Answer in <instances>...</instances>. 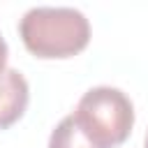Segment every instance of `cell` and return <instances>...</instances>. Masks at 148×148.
<instances>
[{
	"mask_svg": "<svg viewBox=\"0 0 148 148\" xmlns=\"http://www.w3.org/2000/svg\"><path fill=\"white\" fill-rule=\"evenodd\" d=\"M143 148H148V132H146V139H143Z\"/></svg>",
	"mask_w": 148,
	"mask_h": 148,
	"instance_id": "cell-6",
	"label": "cell"
},
{
	"mask_svg": "<svg viewBox=\"0 0 148 148\" xmlns=\"http://www.w3.org/2000/svg\"><path fill=\"white\" fill-rule=\"evenodd\" d=\"M49 148H102L97 146L79 125L74 113L65 116L51 132L49 136Z\"/></svg>",
	"mask_w": 148,
	"mask_h": 148,
	"instance_id": "cell-4",
	"label": "cell"
},
{
	"mask_svg": "<svg viewBox=\"0 0 148 148\" xmlns=\"http://www.w3.org/2000/svg\"><path fill=\"white\" fill-rule=\"evenodd\" d=\"M30 88L18 69L7 67L0 74V130L12 127L28 109Z\"/></svg>",
	"mask_w": 148,
	"mask_h": 148,
	"instance_id": "cell-3",
	"label": "cell"
},
{
	"mask_svg": "<svg viewBox=\"0 0 148 148\" xmlns=\"http://www.w3.org/2000/svg\"><path fill=\"white\" fill-rule=\"evenodd\" d=\"M18 35L35 58H72L90 42V21L74 7H30Z\"/></svg>",
	"mask_w": 148,
	"mask_h": 148,
	"instance_id": "cell-1",
	"label": "cell"
},
{
	"mask_svg": "<svg viewBox=\"0 0 148 148\" xmlns=\"http://www.w3.org/2000/svg\"><path fill=\"white\" fill-rule=\"evenodd\" d=\"M7 56H9V49H7V42L2 39V35H0V74L7 69Z\"/></svg>",
	"mask_w": 148,
	"mask_h": 148,
	"instance_id": "cell-5",
	"label": "cell"
},
{
	"mask_svg": "<svg viewBox=\"0 0 148 148\" xmlns=\"http://www.w3.org/2000/svg\"><path fill=\"white\" fill-rule=\"evenodd\" d=\"M74 118L97 146L116 148L134 127V104L120 88L95 86L79 99Z\"/></svg>",
	"mask_w": 148,
	"mask_h": 148,
	"instance_id": "cell-2",
	"label": "cell"
}]
</instances>
